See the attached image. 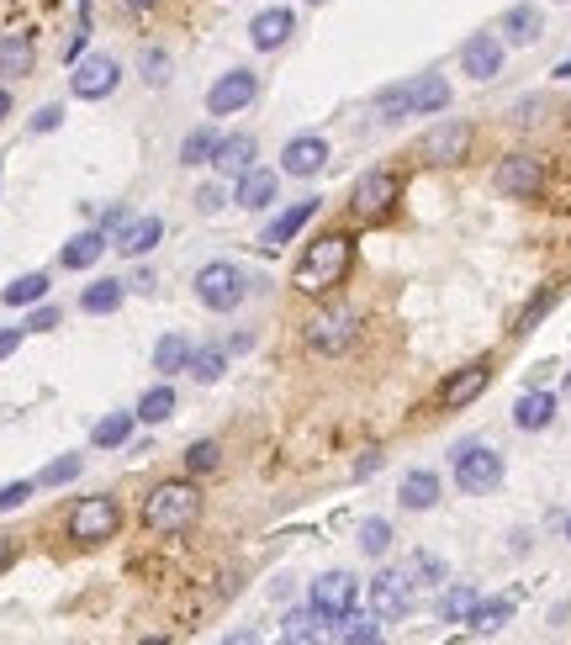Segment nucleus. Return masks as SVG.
Masks as SVG:
<instances>
[{"instance_id": "obj_58", "label": "nucleus", "mask_w": 571, "mask_h": 645, "mask_svg": "<svg viewBox=\"0 0 571 645\" xmlns=\"http://www.w3.org/2000/svg\"><path fill=\"white\" fill-rule=\"evenodd\" d=\"M307 6H323V0H307Z\"/></svg>"}, {"instance_id": "obj_55", "label": "nucleus", "mask_w": 571, "mask_h": 645, "mask_svg": "<svg viewBox=\"0 0 571 645\" xmlns=\"http://www.w3.org/2000/svg\"><path fill=\"white\" fill-rule=\"evenodd\" d=\"M127 6H133V11H149V6H154V0H127Z\"/></svg>"}, {"instance_id": "obj_28", "label": "nucleus", "mask_w": 571, "mask_h": 645, "mask_svg": "<svg viewBox=\"0 0 571 645\" xmlns=\"http://www.w3.org/2000/svg\"><path fill=\"white\" fill-rule=\"evenodd\" d=\"M32 59H38V48H32L27 32H6L0 38V75H32Z\"/></svg>"}, {"instance_id": "obj_56", "label": "nucleus", "mask_w": 571, "mask_h": 645, "mask_svg": "<svg viewBox=\"0 0 571 645\" xmlns=\"http://www.w3.org/2000/svg\"><path fill=\"white\" fill-rule=\"evenodd\" d=\"M566 540H571V519H566Z\"/></svg>"}, {"instance_id": "obj_4", "label": "nucleus", "mask_w": 571, "mask_h": 645, "mask_svg": "<svg viewBox=\"0 0 571 645\" xmlns=\"http://www.w3.org/2000/svg\"><path fill=\"white\" fill-rule=\"evenodd\" d=\"M196 302L207 307V312H233L238 302H244V270L228 265V260L201 265V275H196Z\"/></svg>"}, {"instance_id": "obj_2", "label": "nucleus", "mask_w": 571, "mask_h": 645, "mask_svg": "<svg viewBox=\"0 0 571 645\" xmlns=\"http://www.w3.org/2000/svg\"><path fill=\"white\" fill-rule=\"evenodd\" d=\"M196 513H201V492L191 482H159L149 492V503H143V519H149V529H159V534L191 529Z\"/></svg>"}, {"instance_id": "obj_18", "label": "nucleus", "mask_w": 571, "mask_h": 645, "mask_svg": "<svg viewBox=\"0 0 571 645\" xmlns=\"http://www.w3.org/2000/svg\"><path fill=\"white\" fill-rule=\"evenodd\" d=\"M487 381H492L487 365H466V371H455V376L445 381V392H439V402H445V408H471V402L487 392Z\"/></svg>"}, {"instance_id": "obj_21", "label": "nucleus", "mask_w": 571, "mask_h": 645, "mask_svg": "<svg viewBox=\"0 0 571 645\" xmlns=\"http://www.w3.org/2000/svg\"><path fill=\"white\" fill-rule=\"evenodd\" d=\"M513 423H519L524 434H540L556 423V392H524L513 402Z\"/></svg>"}, {"instance_id": "obj_49", "label": "nucleus", "mask_w": 571, "mask_h": 645, "mask_svg": "<svg viewBox=\"0 0 571 645\" xmlns=\"http://www.w3.org/2000/svg\"><path fill=\"white\" fill-rule=\"evenodd\" d=\"M408 577H429V582H439V577H445V566H439L434 556H413V566H408Z\"/></svg>"}, {"instance_id": "obj_11", "label": "nucleus", "mask_w": 571, "mask_h": 645, "mask_svg": "<svg viewBox=\"0 0 571 645\" xmlns=\"http://www.w3.org/2000/svg\"><path fill=\"white\" fill-rule=\"evenodd\" d=\"M413 608V577L408 571H381L371 577V614L376 619H402Z\"/></svg>"}, {"instance_id": "obj_9", "label": "nucleus", "mask_w": 571, "mask_h": 645, "mask_svg": "<svg viewBox=\"0 0 571 645\" xmlns=\"http://www.w3.org/2000/svg\"><path fill=\"white\" fill-rule=\"evenodd\" d=\"M355 603H360V582L349 577V571H323V577L312 582V608H318V614H328L334 624H339Z\"/></svg>"}, {"instance_id": "obj_13", "label": "nucleus", "mask_w": 571, "mask_h": 645, "mask_svg": "<svg viewBox=\"0 0 571 645\" xmlns=\"http://www.w3.org/2000/svg\"><path fill=\"white\" fill-rule=\"evenodd\" d=\"M466 149H471V127L455 117L429 127V138H423V159L429 164H455V159H466Z\"/></svg>"}, {"instance_id": "obj_30", "label": "nucleus", "mask_w": 571, "mask_h": 645, "mask_svg": "<svg viewBox=\"0 0 571 645\" xmlns=\"http://www.w3.org/2000/svg\"><path fill=\"white\" fill-rule=\"evenodd\" d=\"M133 423H138V413H106L96 429H90V445L96 450H122L127 439H133Z\"/></svg>"}, {"instance_id": "obj_22", "label": "nucleus", "mask_w": 571, "mask_h": 645, "mask_svg": "<svg viewBox=\"0 0 571 645\" xmlns=\"http://www.w3.org/2000/svg\"><path fill=\"white\" fill-rule=\"evenodd\" d=\"M397 503L408 508V513H429L434 503H439V476L434 471H408L402 476V487H397Z\"/></svg>"}, {"instance_id": "obj_41", "label": "nucleus", "mask_w": 571, "mask_h": 645, "mask_svg": "<svg viewBox=\"0 0 571 645\" xmlns=\"http://www.w3.org/2000/svg\"><path fill=\"white\" fill-rule=\"evenodd\" d=\"M556 302H561V286H545V291H540V297H534V302H529V307L519 312V328H513V334H529V328H534V323H540V318H545V312H550V307H556Z\"/></svg>"}, {"instance_id": "obj_31", "label": "nucleus", "mask_w": 571, "mask_h": 645, "mask_svg": "<svg viewBox=\"0 0 571 645\" xmlns=\"http://www.w3.org/2000/svg\"><path fill=\"white\" fill-rule=\"evenodd\" d=\"M513 619V598H476V608H471V630L476 635H497L503 624Z\"/></svg>"}, {"instance_id": "obj_40", "label": "nucleus", "mask_w": 571, "mask_h": 645, "mask_svg": "<svg viewBox=\"0 0 571 645\" xmlns=\"http://www.w3.org/2000/svg\"><path fill=\"white\" fill-rule=\"evenodd\" d=\"M360 550H365V556H386V550H392V524H386V519H365L360 524Z\"/></svg>"}, {"instance_id": "obj_48", "label": "nucleus", "mask_w": 571, "mask_h": 645, "mask_svg": "<svg viewBox=\"0 0 571 645\" xmlns=\"http://www.w3.org/2000/svg\"><path fill=\"white\" fill-rule=\"evenodd\" d=\"M127 223H133V212H127L122 201H117V207H106V212H101V233H122Z\"/></svg>"}, {"instance_id": "obj_37", "label": "nucleus", "mask_w": 571, "mask_h": 645, "mask_svg": "<svg viewBox=\"0 0 571 645\" xmlns=\"http://www.w3.org/2000/svg\"><path fill=\"white\" fill-rule=\"evenodd\" d=\"M186 371L201 381V386H217L223 381V371H228V360H223V349H191V360H186Z\"/></svg>"}, {"instance_id": "obj_25", "label": "nucleus", "mask_w": 571, "mask_h": 645, "mask_svg": "<svg viewBox=\"0 0 571 645\" xmlns=\"http://www.w3.org/2000/svg\"><path fill=\"white\" fill-rule=\"evenodd\" d=\"M540 32H545V16L534 11V6H513V11L503 16V43H513V48L540 43Z\"/></svg>"}, {"instance_id": "obj_23", "label": "nucleus", "mask_w": 571, "mask_h": 645, "mask_svg": "<svg viewBox=\"0 0 571 645\" xmlns=\"http://www.w3.org/2000/svg\"><path fill=\"white\" fill-rule=\"evenodd\" d=\"M101 254H106V233H101V228H85V233H75V238L59 249V265H64V270H90Z\"/></svg>"}, {"instance_id": "obj_38", "label": "nucleus", "mask_w": 571, "mask_h": 645, "mask_svg": "<svg viewBox=\"0 0 571 645\" xmlns=\"http://www.w3.org/2000/svg\"><path fill=\"white\" fill-rule=\"evenodd\" d=\"M471 608H476V587L455 582L450 593L439 598V619H445V624H466V619H471Z\"/></svg>"}, {"instance_id": "obj_47", "label": "nucleus", "mask_w": 571, "mask_h": 645, "mask_svg": "<svg viewBox=\"0 0 571 645\" xmlns=\"http://www.w3.org/2000/svg\"><path fill=\"white\" fill-rule=\"evenodd\" d=\"M196 207L207 212V217H212V212H223V207H228V196H223V186H201V191H196Z\"/></svg>"}, {"instance_id": "obj_27", "label": "nucleus", "mask_w": 571, "mask_h": 645, "mask_svg": "<svg viewBox=\"0 0 571 645\" xmlns=\"http://www.w3.org/2000/svg\"><path fill=\"white\" fill-rule=\"evenodd\" d=\"M233 201L244 212H260V207H270L275 201V175L270 170H244L238 175V191H233Z\"/></svg>"}, {"instance_id": "obj_42", "label": "nucleus", "mask_w": 571, "mask_h": 645, "mask_svg": "<svg viewBox=\"0 0 571 645\" xmlns=\"http://www.w3.org/2000/svg\"><path fill=\"white\" fill-rule=\"evenodd\" d=\"M80 471H85V460H80V455H59V460H53V466L38 476V487H64V482H75Z\"/></svg>"}, {"instance_id": "obj_19", "label": "nucleus", "mask_w": 571, "mask_h": 645, "mask_svg": "<svg viewBox=\"0 0 571 645\" xmlns=\"http://www.w3.org/2000/svg\"><path fill=\"white\" fill-rule=\"evenodd\" d=\"M450 106V80L445 75H418L408 90V117H434Z\"/></svg>"}, {"instance_id": "obj_51", "label": "nucleus", "mask_w": 571, "mask_h": 645, "mask_svg": "<svg viewBox=\"0 0 571 645\" xmlns=\"http://www.w3.org/2000/svg\"><path fill=\"white\" fill-rule=\"evenodd\" d=\"M22 334H27V328H0V360L16 355V344H22Z\"/></svg>"}, {"instance_id": "obj_43", "label": "nucleus", "mask_w": 571, "mask_h": 645, "mask_svg": "<svg viewBox=\"0 0 571 645\" xmlns=\"http://www.w3.org/2000/svg\"><path fill=\"white\" fill-rule=\"evenodd\" d=\"M217 460H223V450H217V439H196V445L186 450V471L201 476V471H217Z\"/></svg>"}, {"instance_id": "obj_24", "label": "nucleus", "mask_w": 571, "mask_h": 645, "mask_svg": "<svg viewBox=\"0 0 571 645\" xmlns=\"http://www.w3.org/2000/svg\"><path fill=\"white\" fill-rule=\"evenodd\" d=\"M281 635H286L291 645H307V640H328V635H334V619H328V614H318V608H297V614H286Z\"/></svg>"}, {"instance_id": "obj_6", "label": "nucleus", "mask_w": 571, "mask_h": 645, "mask_svg": "<svg viewBox=\"0 0 571 645\" xmlns=\"http://www.w3.org/2000/svg\"><path fill=\"white\" fill-rule=\"evenodd\" d=\"M355 334H360V318L349 307H328V312H318V318L307 323V349L312 355H344L349 344H355Z\"/></svg>"}, {"instance_id": "obj_16", "label": "nucleus", "mask_w": 571, "mask_h": 645, "mask_svg": "<svg viewBox=\"0 0 571 645\" xmlns=\"http://www.w3.org/2000/svg\"><path fill=\"white\" fill-rule=\"evenodd\" d=\"M312 217H318V196H307V201H297V207H286L281 217H270L265 233H260V244H265V249H286L291 238H297V233L312 223Z\"/></svg>"}, {"instance_id": "obj_57", "label": "nucleus", "mask_w": 571, "mask_h": 645, "mask_svg": "<svg viewBox=\"0 0 571 645\" xmlns=\"http://www.w3.org/2000/svg\"><path fill=\"white\" fill-rule=\"evenodd\" d=\"M566 397H571V376H566Z\"/></svg>"}, {"instance_id": "obj_32", "label": "nucleus", "mask_w": 571, "mask_h": 645, "mask_svg": "<svg viewBox=\"0 0 571 645\" xmlns=\"http://www.w3.org/2000/svg\"><path fill=\"white\" fill-rule=\"evenodd\" d=\"M334 640H344V645H376L381 624H376V614H355V608H349V614L334 624Z\"/></svg>"}, {"instance_id": "obj_46", "label": "nucleus", "mask_w": 571, "mask_h": 645, "mask_svg": "<svg viewBox=\"0 0 571 645\" xmlns=\"http://www.w3.org/2000/svg\"><path fill=\"white\" fill-rule=\"evenodd\" d=\"M22 328H27V334H48V328H59V307H38Z\"/></svg>"}, {"instance_id": "obj_20", "label": "nucleus", "mask_w": 571, "mask_h": 645, "mask_svg": "<svg viewBox=\"0 0 571 645\" xmlns=\"http://www.w3.org/2000/svg\"><path fill=\"white\" fill-rule=\"evenodd\" d=\"M254 154H260V143H254L249 133H233V138H223L217 143V159H212V170L217 175H244V170H254Z\"/></svg>"}, {"instance_id": "obj_50", "label": "nucleus", "mask_w": 571, "mask_h": 645, "mask_svg": "<svg viewBox=\"0 0 571 645\" xmlns=\"http://www.w3.org/2000/svg\"><path fill=\"white\" fill-rule=\"evenodd\" d=\"M59 122H64V106H43V112L32 117V133H53Z\"/></svg>"}, {"instance_id": "obj_33", "label": "nucleus", "mask_w": 571, "mask_h": 645, "mask_svg": "<svg viewBox=\"0 0 571 645\" xmlns=\"http://www.w3.org/2000/svg\"><path fill=\"white\" fill-rule=\"evenodd\" d=\"M43 297H48V275H43V270L16 275V281L0 291V302H6V307H32V302H43Z\"/></svg>"}, {"instance_id": "obj_1", "label": "nucleus", "mask_w": 571, "mask_h": 645, "mask_svg": "<svg viewBox=\"0 0 571 645\" xmlns=\"http://www.w3.org/2000/svg\"><path fill=\"white\" fill-rule=\"evenodd\" d=\"M349 265H355V238L349 233H323L312 238L307 254L297 260V270H291V286L302 291V297H323L328 286H339Z\"/></svg>"}, {"instance_id": "obj_34", "label": "nucleus", "mask_w": 571, "mask_h": 645, "mask_svg": "<svg viewBox=\"0 0 571 645\" xmlns=\"http://www.w3.org/2000/svg\"><path fill=\"white\" fill-rule=\"evenodd\" d=\"M138 423H164L175 413V386L170 381H159V386H149V392H143V402H138Z\"/></svg>"}, {"instance_id": "obj_54", "label": "nucleus", "mask_w": 571, "mask_h": 645, "mask_svg": "<svg viewBox=\"0 0 571 645\" xmlns=\"http://www.w3.org/2000/svg\"><path fill=\"white\" fill-rule=\"evenodd\" d=\"M0 566H11V540H0Z\"/></svg>"}, {"instance_id": "obj_53", "label": "nucleus", "mask_w": 571, "mask_h": 645, "mask_svg": "<svg viewBox=\"0 0 571 645\" xmlns=\"http://www.w3.org/2000/svg\"><path fill=\"white\" fill-rule=\"evenodd\" d=\"M6 112H11V90H0V122H6Z\"/></svg>"}, {"instance_id": "obj_29", "label": "nucleus", "mask_w": 571, "mask_h": 645, "mask_svg": "<svg viewBox=\"0 0 571 645\" xmlns=\"http://www.w3.org/2000/svg\"><path fill=\"white\" fill-rule=\"evenodd\" d=\"M122 302H127V281H117V275H106V281L85 286V297H80V307L90 312V318H106V312H117Z\"/></svg>"}, {"instance_id": "obj_39", "label": "nucleus", "mask_w": 571, "mask_h": 645, "mask_svg": "<svg viewBox=\"0 0 571 645\" xmlns=\"http://www.w3.org/2000/svg\"><path fill=\"white\" fill-rule=\"evenodd\" d=\"M408 90H413V80H402V85H392V90H381V96H376V117H381V122L408 117Z\"/></svg>"}, {"instance_id": "obj_44", "label": "nucleus", "mask_w": 571, "mask_h": 645, "mask_svg": "<svg viewBox=\"0 0 571 645\" xmlns=\"http://www.w3.org/2000/svg\"><path fill=\"white\" fill-rule=\"evenodd\" d=\"M32 492H38V482H6V487H0V513L22 508V503H27Z\"/></svg>"}, {"instance_id": "obj_7", "label": "nucleus", "mask_w": 571, "mask_h": 645, "mask_svg": "<svg viewBox=\"0 0 571 645\" xmlns=\"http://www.w3.org/2000/svg\"><path fill=\"white\" fill-rule=\"evenodd\" d=\"M254 96H260V75H254V69H228V75L207 90V112L233 117V112H244Z\"/></svg>"}, {"instance_id": "obj_5", "label": "nucleus", "mask_w": 571, "mask_h": 645, "mask_svg": "<svg viewBox=\"0 0 571 645\" xmlns=\"http://www.w3.org/2000/svg\"><path fill=\"white\" fill-rule=\"evenodd\" d=\"M455 466V487L460 492H492L497 482H503V455H497L492 445H460L450 455Z\"/></svg>"}, {"instance_id": "obj_45", "label": "nucleus", "mask_w": 571, "mask_h": 645, "mask_svg": "<svg viewBox=\"0 0 571 645\" xmlns=\"http://www.w3.org/2000/svg\"><path fill=\"white\" fill-rule=\"evenodd\" d=\"M143 80H149V85H164V80H170V59H164V53H143Z\"/></svg>"}, {"instance_id": "obj_3", "label": "nucleus", "mask_w": 571, "mask_h": 645, "mask_svg": "<svg viewBox=\"0 0 571 645\" xmlns=\"http://www.w3.org/2000/svg\"><path fill=\"white\" fill-rule=\"evenodd\" d=\"M117 529H122L117 497H80L75 513H69V540H80V545H101V540H112Z\"/></svg>"}, {"instance_id": "obj_8", "label": "nucleus", "mask_w": 571, "mask_h": 645, "mask_svg": "<svg viewBox=\"0 0 571 645\" xmlns=\"http://www.w3.org/2000/svg\"><path fill=\"white\" fill-rule=\"evenodd\" d=\"M492 186L503 196H513V201H529V196H540L545 170H540V159H534V154H508L503 164H497Z\"/></svg>"}, {"instance_id": "obj_10", "label": "nucleus", "mask_w": 571, "mask_h": 645, "mask_svg": "<svg viewBox=\"0 0 571 645\" xmlns=\"http://www.w3.org/2000/svg\"><path fill=\"white\" fill-rule=\"evenodd\" d=\"M117 59H106V53H85V59L75 64V75H69V85H75L80 101H106L117 90Z\"/></svg>"}, {"instance_id": "obj_26", "label": "nucleus", "mask_w": 571, "mask_h": 645, "mask_svg": "<svg viewBox=\"0 0 571 645\" xmlns=\"http://www.w3.org/2000/svg\"><path fill=\"white\" fill-rule=\"evenodd\" d=\"M159 238H164V223H159V217H133V223L117 233V249L133 254V260H143V254L159 244Z\"/></svg>"}, {"instance_id": "obj_14", "label": "nucleus", "mask_w": 571, "mask_h": 645, "mask_svg": "<svg viewBox=\"0 0 571 645\" xmlns=\"http://www.w3.org/2000/svg\"><path fill=\"white\" fill-rule=\"evenodd\" d=\"M397 175H386V170H371V175H360V186H355V207L360 217H381V212H392V201H397Z\"/></svg>"}, {"instance_id": "obj_52", "label": "nucleus", "mask_w": 571, "mask_h": 645, "mask_svg": "<svg viewBox=\"0 0 571 645\" xmlns=\"http://www.w3.org/2000/svg\"><path fill=\"white\" fill-rule=\"evenodd\" d=\"M381 471V450H365V460L355 466V476H376Z\"/></svg>"}, {"instance_id": "obj_15", "label": "nucleus", "mask_w": 571, "mask_h": 645, "mask_svg": "<svg viewBox=\"0 0 571 645\" xmlns=\"http://www.w3.org/2000/svg\"><path fill=\"white\" fill-rule=\"evenodd\" d=\"M328 164V143L318 133H302V138H291L286 143V154H281V170L286 175H297V180H312Z\"/></svg>"}, {"instance_id": "obj_36", "label": "nucleus", "mask_w": 571, "mask_h": 645, "mask_svg": "<svg viewBox=\"0 0 571 645\" xmlns=\"http://www.w3.org/2000/svg\"><path fill=\"white\" fill-rule=\"evenodd\" d=\"M186 360H191V344L180 339V334H164V339L154 344V371H159V376L186 371Z\"/></svg>"}, {"instance_id": "obj_35", "label": "nucleus", "mask_w": 571, "mask_h": 645, "mask_svg": "<svg viewBox=\"0 0 571 645\" xmlns=\"http://www.w3.org/2000/svg\"><path fill=\"white\" fill-rule=\"evenodd\" d=\"M217 143H223V138H217L212 127H191L186 143H180V164H191V170H196V164H212L217 159Z\"/></svg>"}, {"instance_id": "obj_17", "label": "nucleus", "mask_w": 571, "mask_h": 645, "mask_svg": "<svg viewBox=\"0 0 571 645\" xmlns=\"http://www.w3.org/2000/svg\"><path fill=\"white\" fill-rule=\"evenodd\" d=\"M291 32H297V16H291L286 6H270V11H260L249 22V43L260 48V53H275V48H286Z\"/></svg>"}, {"instance_id": "obj_12", "label": "nucleus", "mask_w": 571, "mask_h": 645, "mask_svg": "<svg viewBox=\"0 0 571 645\" xmlns=\"http://www.w3.org/2000/svg\"><path fill=\"white\" fill-rule=\"evenodd\" d=\"M503 53H508L503 38H492V32H476V38L460 48V69H466L471 80H497V75H503Z\"/></svg>"}]
</instances>
